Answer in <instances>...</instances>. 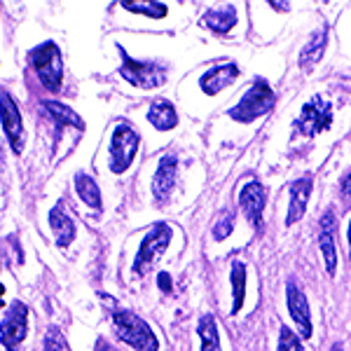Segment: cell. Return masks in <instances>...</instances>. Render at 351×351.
Here are the masks:
<instances>
[{"instance_id":"cell-6","label":"cell","mask_w":351,"mask_h":351,"mask_svg":"<svg viewBox=\"0 0 351 351\" xmlns=\"http://www.w3.org/2000/svg\"><path fill=\"white\" fill-rule=\"evenodd\" d=\"M332 124V106L321 96H314L300 110V117L293 122V129L300 136H316L321 132H328Z\"/></svg>"},{"instance_id":"cell-12","label":"cell","mask_w":351,"mask_h":351,"mask_svg":"<svg viewBox=\"0 0 351 351\" xmlns=\"http://www.w3.org/2000/svg\"><path fill=\"white\" fill-rule=\"evenodd\" d=\"M176 183H178V157L167 155L157 164L155 178H152V195H155V202L157 204L169 202Z\"/></svg>"},{"instance_id":"cell-29","label":"cell","mask_w":351,"mask_h":351,"mask_svg":"<svg viewBox=\"0 0 351 351\" xmlns=\"http://www.w3.org/2000/svg\"><path fill=\"white\" fill-rule=\"evenodd\" d=\"M157 281H160V291L171 293V276H169L167 271H162V274L157 276Z\"/></svg>"},{"instance_id":"cell-19","label":"cell","mask_w":351,"mask_h":351,"mask_svg":"<svg viewBox=\"0 0 351 351\" xmlns=\"http://www.w3.org/2000/svg\"><path fill=\"white\" fill-rule=\"evenodd\" d=\"M49 225H52V232H54V239H56V246H68L73 239H75V223L61 211V206H54L52 213H49Z\"/></svg>"},{"instance_id":"cell-10","label":"cell","mask_w":351,"mask_h":351,"mask_svg":"<svg viewBox=\"0 0 351 351\" xmlns=\"http://www.w3.org/2000/svg\"><path fill=\"white\" fill-rule=\"evenodd\" d=\"M265 204H267V192H265V188L258 180H251V183L243 185L239 192V208L256 230L263 228Z\"/></svg>"},{"instance_id":"cell-20","label":"cell","mask_w":351,"mask_h":351,"mask_svg":"<svg viewBox=\"0 0 351 351\" xmlns=\"http://www.w3.org/2000/svg\"><path fill=\"white\" fill-rule=\"evenodd\" d=\"M43 108L52 115V120L56 122V129H64V127L84 129V122L77 117V112L71 110L64 104H59V101H43Z\"/></svg>"},{"instance_id":"cell-28","label":"cell","mask_w":351,"mask_h":351,"mask_svg":"<svg viewBox=\"0 0 351 351\" xmlns=\"http://www.w3.org/2000/svg\"><path fill=\"white\" fill-rule=\"evenodd\" d=\"M339 188H342L344 199H349V202H351V169L342 176V183H339Z\"/></svg>"},{"instance_id":"cell-2","label":"cell","mask_w":351,"mask_h":351,"mask_svg":"<svg viewBox=\"0 0 351 351\" xmlns=\"http://www.w3.org/2000/svg\"><path fill=\"white\" fill-rule=\"evenodd\" d=\"M112 326L115 332L122 342H127L129 347H134L136 351H157L160 342H157L155 332L150 330V326L145 324L141 316H136L134 311L120 309L112 314Z\"/></svg>"},{"instance_id":"cell-1","label":"cell","mask_w":351,"mask_h":351,"mask_svg":"<svg viewBox=\"0 0 351 351\" xmlns=\"http://www.w3.org/2000/svg\"><path fill=\"white\" fill-rule=\"evenodd\" d=\"M276 106V94L274 89L269 87V82L265 80V77H258L256 82L251 84V89H248L246 94L241 96V101L234 106V108H230L228 115L232 117L234 122H253L258 120V117L267 115V112Z\"/></svg>"},{"instance_id":"cell-18","label":"cell","mask_w":351,"mask_h":351,"mask_svg":"<svg viewBox=\"0 0 351 351\" xmlns=\"http://www.w3.org/2000/svg\"><path fill=\"white\" fill-rule=\"evenodd\" d=\"M326 45H328V28H321V31L316 33L307 45H304L302 52H300V61H298L300 68L309 71V68H314L316 64H319V61L324 59Z\"/></svg>"},{"instance_id":"cell-22","label":"cell","mask_w":351,"mask_h":351,"mask_svg":"<svg viewBox=\"0 0 351 351\" xmlns=\"http://www.w3.org/2000/svg\"><path fill=\"white\" fill-rule=\"evenodd\" d=\"M75 190H77V195H80V199L87 204L89 208H96V211H99V208L104 206L99 185H96V180L89 178L87 173H77L75 176Z\"/></svg>"},{"instance_id":"cell-23","label":"cell","mask_w":351,"mask_h":351,"mask_svg":"<svg viewBox=\"0 0 351 351\" xmlns=\"http://www.w3.org/2000/svg\"><path fill=\"white\" fill-rule=\"evenodd\" d=\"M197 332H199V339H202V351H220L218 326H216V319H213L211 314L202 316L199 326H197Z\"/></svg>"},{"instance_id":"cell-26","label":"cell","mask_w":351,"mask_h":351,"mask_svg":"<svg viewBox=\"0 0 351 351\" xmlns=\"http://www.w3.org/2000/svg\"><path fill=\"white\" fill-rule=\"evenodd\" d=\"M234 232V213L228 211L223 218L216 223V228H213V237H216L218 241H223V239H228V237Z\"/></svg>"},{"instance_id":"cell-17","label":"cell","mask_w":351,"mask_h":351,"mask_svg":"<svg viewBox=\"0 0 351 351\" xmlns=\"http://www.w3.org/2000/svg\"><path fill=\"white\" fill-rule=\"evenodd\" d=\"M148 122L157 132H171L176 124H178V115H176L171 101H164V99L152 101V106L148 110Z\"/></svg>"},{"instance_id":"cell-31","label":"cell","mask_w":351,"mask_h":351,"mask_svg":"<svg viewBox=\"0 0 351 351\" xmlns=\"http://www.w3.org/2000/svg\"><path fill=\"white\" fill-rule=\"evenodd\" d=\"M347 239H349V260H351V218H349V230H347Z\"/></svg>"},{"instance_id":"cell-13","label":"cell","mask_w":351,"mask_h":351,"mask_svg":"<svg viewBox=\"0 0 351 351\" xmlns=\"http://www.w3.org/2000/svg\"><path fill=\"white\" fill-rule=\"evenodd\" d=\"M335 216L330 211L324 213L319 223V246L326 260V271L330 276L337 274V241H335Z\"/></svg>"},{"instance_id":"cell-27","label":"cell","mask_w":351,"mask_h":351,"mask_svg":"<svg viewBox=\"0 0 351 351\" xmlns=\"http://www.w3.org/2000/svg\"><path fill=\"white\" fill-rule=\"evenodd\" d=\"M66 347L64 335L59 332V328H49L47 337H45V351H61Z\"/></svg>"},{"instance_id":"cell-34","label":"cell","mask_w":351,"mask_h":351,"mask_svg":"<svg viewBox=\"0 0 351 351\" xmlns=\"http://www.w3.org/2000/svg\"><path fill=\"white\" fill-rule=\"evenodd\" d=\"M0 162H3V160H0Z\"/></svg>"},{"instance_id":"cell-11","label":"cell","mask_w":351,"mask_h":351,"mask_svg":"<svg viewBox=\"0 0 351 351\" xmlns=\"http://www.w3.org/2000/svg\"><path fill=\"white\" fill-rule=\"evenodd\" d=\"M286 302H288V311H291V319L295 321V326L300 328V335L302 339L311 337V309L307 302V295L302 293L295 281H288L286 286Z\"/></svg>"},{"instance_id":"cell-30","label":"cell","mask_w":351,"mask_h":351,"mask_svg":"<svg viewBox=\"0 0 351 351\" xmlns=\"http://www.w3.org/2000/svg\"><path fill=\"white\" fill-rule=\"evenodd\" d=\"M96 351H117L115 347H110L108 342H104V339H101L99 344H96Z\"/></svg>"},{"instance_id":"cell-4","label":"cell","mask_w":351,"mask_h":351,"mask_svg":"<svg viewBox=\"0 0 351 351\" xmlns=\"http://www.w3.org/2000/svg\"><path fill=\"white\" fill-rule=\"evenodd\" d=\"M122 52V66H120V75L127 82H132L134 87L141 89H155L162 87L167 82V73L169 68L162 61H136L132 59L122 47H117Z\"/></svg>"},{"instance_id":"cell-32","label":"cell","mask_w":351,"mask_h":351,"mask_svg":"<svg viewBox=\"0 0 351 351\" xmlns=\"http://www.w3.org/2000/svg\"><path fill=\"white\" fill-rule=\"evenodd\" d=\"M332 351H344L342 342H335V344H332Z\"/></svg>"},{"instance_id":"cell-8","label":"cell","mask_w":351,"mask_h":351,"mask_svg":"<svg viewBox=\"0 0 351 351\" xmlns=\"http://www.w3.org/2000/svg\"><path fill=\"white\" fill-rule=\"evenodd\" d=\"M28 332V307L24 302H14L0 321V342L8 351H19Z\"/></svg>"},{"instance_id":"cell-25","label":"cell","mask_w":351,"mask_h":351,"mask_svg":"<svg viewBox=\"0 0 351 351\" xmlns=\"http://www.w3.org/2000/svg\"><path fill=\"white\" fill-rule=\"evenodd\" d=\"M279 351H302L300 337L286 326H281V330H279Z\"/></svg>"},{"instance_id":"cell-9","label":"cell","mask_w":351,"mask_h":351,"mask_svg":"<svg viewBox=\"0 0 351 351\" xmlns=\"http://www.w3.org/2000/svg\"><path fill=\"white\" fill-rule=\"evenodd\" d=\"M0 122L3 132L8 136V143L16 155L24 150V122L19 115V106L8 92H0Z\"/></svg>"},{"instance_id":"cell-15","label":"cell","mask_w":351,"mask_h":351,"mask_svg":"<svg viewBox=\"0 0 351 351\" xmlns=\"http://www.w3.org/2000/svg\"><path fill=\"white\" fill-rule=\"evenodd\" d=\"M311 188H314V183H311L309 176H304V178H300V180H295V183L291 185V204H288L286 225L298 223V220L304 216V211H307V204H309V197H311Z\"/></svg>"},{"instance_id":"cell-21","label":"cell","mask_w":351,"mask_h":351,"mask_svg":"<svg viewBox=\"0 0 351 351\" xmlns=\"http://www.w3.org/2000/svg\"><path fill=\"white\" fill-rule=\"evenodd\" d=\"M246 300V265L243 263H232V316L239 314Z\"/></svg>"},{"instance_id":"cell-16","label":"cell","mask_w":351,"mask_h":351,"mask_svg":"<svg viewBox=\"0 0 351 351\" xmlns=\"http://www.w3.org/2000/svg\"><path fill=\"white\" fill-rule=\"evenodd\" d=\"M202 26H206L208 31L228 36L232 28L237 26V8L234 5H223V8H213L202 16Z\"/></svg>"},{"instance_id":"cell-3","label":"cell","mask_w":351,"mask_h":351,"mask_svg":"<svg viewBox=\"0 0 351 351\" xmlns=\"http://www.w3.org/2000/svg\"><path fill=\"white\" fill-rule=\"evenodd\" d=\"M28 59H31V66L36 68V75L43 82V87L49 92H59L61 80H64V61H61L59 47L52 40L43 43L31 49Z\"/></svg>"},{"instance_id":"cell-5","label":"cell","mask_w":351,"mask_h":351,"mask_svg":"<svg viewBox=\"0 0 351 351\" xmlns=\"http://www.w3.org/2000/svg\"><path fill=\"white\" fill-rule=\"evenodd\" d=\"M169 243H171V228H169L167 223L155 225V228L145 234V239L141 241V248H138V253H136V260H134L136 274H141V276L148 274V271L155 267L157 260L164 256Z\"/></svg>"},{"instance_id":"cell-7","label":"cell","mask_w":351,"mask_h":351,"mask_svg":"<svg viewBox=\"0 0 351 351\" xmlns=\"http://www.w3.org/2000/svg\"><path fill=\"white\" fill-rule=\"evenodd\" d=\"M141 136L129 124H117L110 138V171L124 173L132 167L136 150H138Z\"/></svg>"},{"instance_id":"cell-33","label":"cell","mask_w":351,"mask_h":351,"mask_svg":"<svg viewBox=\"0 0 351 351\" xmlns=\"http://www.w3.org/2000/svg\"><path fill=\"white\" fill-rule=\"evenodd\" d=\"M3 298H5V286L0 284V307H3Z\"/></svg>"},{"instance_id":"cell-14","label":"cell","mask_w":351,"mask_h":351,"mask_svg":"<svg viewBox=\"0 0 351 351\" xmlns=\"http://www.w3.org/2000/svg\"><path fill=\"white\" fill-rule=\"evenodd\" d=\"M237 77H239V66L230 61V64L213 66L211 71L204 73V75L199 77V87L206 96H216V94L223 92L225 87H230Z\"/></svg>"},{"instance_id":"cell-24","label":"cell","mask_w":351,"mask_h":351,"mask_svg":"<svg viewBox=\"0 0 351 351\" xmlns=\"http://www.w3.org/2000/svg\"><path fill=\"white\" fill-rule=\"evenodd\" d=\"M124 10H129V12H136V14H145L150 16V19H164L167 16V5L164 3H122Z\"/></svg>"}]
</instances>
